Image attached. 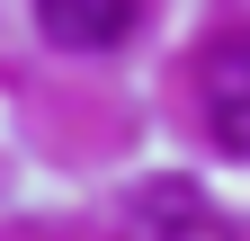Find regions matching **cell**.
I'll return each instance as SVG.
<instances>
[{"label": "cell", "instance_id": "obj_1", "mask_svg": "<svg viewBox=\"0 0 250 241\" xmlns=\"http://www.w3.org/2000/svg\"><path fill=\"white\" fill-rule=\"evenodd\" d=\"M197 99H206V134L224 143L232 161H250V27L206 45L197 63Z\"/></svg>", "mask_w": 250, "mask_h": 241}, {"label": "cell", "instance_id": "obj_2", "mask_svg": "<svg viewBox=\"0 0 250 241\" xmlns=\"http://www.w3.org/2000/svg\"><path fill=\"white\" fill-rule=\"evenodd\" d=\"M125 232L134 241H232L224 205H214L197 179H143L134 205H125Z\"/></svg>", "mask_w": 250, "mask_h": 241}, {"label": "cell", "instance_id": "obj_3", "mask_svg": "<svg viewBox=\"0 0 250 241\" xmlns=\"http://www.w3.org/2000/svg\"><path fill=\"white\" fill-rule=\"evenodd\" d=\"M36 36L62 45V54H107L134 36V18H143V0H36Z\"/></svg>", "mask_w": 250, "mask_h": 241}]
</instances>
